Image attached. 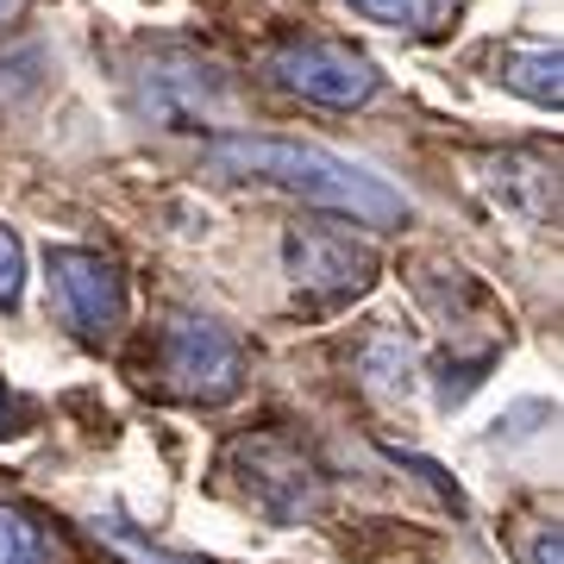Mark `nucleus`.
Returning <instances> with one entry per match:
<instances>
[{"instance_id": "12", "label": "nucleus", "mask_w": 564, "mask_h": 564, "mask_svg": "<svg viewBox=\"0 0 564 564\" xmlns=\"http://www.w3.org/2000/svg\"><path fill=\"white\" fill-rule=\"evenodd\" d=\"M25 289V245L13 226H0V307H13Z\"/></svg>"}, {"instance_id": "4", "label": "nucleus", "mask_w": 564, "mask_h": 564, "mask_svg": "<svg viewBox=\"0 0 564 564\" xmlns=\"http://www.w3.org/2000/svg\"><path fill=\"white\" fill-rule=\"evenodd\" d=\"M232 107V82L220 63L195 57V51H158L139 69V113L170 126V132H195V126H220Z\"/></svg>"}, {"instance_id": "3", "label": "nucleus", "mask_w": 564, "mask_h": 564, "mask_svg": "<svg viewBox=\"0 0 564 564\" xmlns=\"http://www.w3.org/2000/svg\"><path fill=\"white\" fill-rule=\"evenodd\" d=\"M158 370H163V383H170V395L220 408V402H232L239 383H245V351H239V339H232L226 326L182 314V321L163 326Z\"/></svg>"}, {"instance_id": "9", "label": "nucleus", "mask_w": 564, "mask_h": 564, "mask_svg": "<svg viewBox=\"0 0 564 564\" xmlns=\"http://www.w3.org/2000/svg\"><path fill=\"white\" fill-rule=\"evenodd\" d=\"M558 69H564L558 44H514L508 63H502V82L514 88V95H527L533 107H552V113H558V101H564Z\"/></svg>"}, {"instance_id": "13", "label": "nucleus", "mask_w": 564, "mask_h": 564, "mask_svg": "<svg viewBox=\"0 0 564 564\" xmlns=\"http://www.w3.org/2000/svg\"><path fill=\"white\" fill-rule=\"evenodd\" d=\"M107 540L120 545V552H126V558H132V564H188V558H170V552H158V545L132 540V533H126V527H107Z\"/></svg>"}, {"instance_id": "6", "label": "nucleus", "mask_w": 564, "mask_h": 564, "mask_svg": "<svg viewBox=\"0 0 564 564\" xmlns=\"http://www.w3.org/2000/svg\"><path fill=\"white\" fill-rule=\"evenodd\" d=\"M270 76H276V88L321 107H364L383 88V69L339 39H289L270 57Z\"/></svg>"}, {"instance_id": "5", "label": "nucleus", "mask_w": 564, "mask_h": 564, "mask_svg": "<svg viewBox=\"0 0 564 564\" xmlns=\"http://www.w3.org/2000/svg\"><path fill=\"white\" fill-rule=\"evenodd\" d=\"M282 263H289L295 295H307L314 307H339L377 282V251L339 226H289Z\"/></svg>"}, {"instance_id": "1", "label": "nucleus", "mask_w": 564, "mask_h": 564, "mask_svg": "<svg viewBox=\"0 0 564 564\" xmlns=\"http://www.w3.org/2000/svg\"><path fill=\"white\" fill-rule=\"evenodd\" d=\"M202 158L220 176H251V182H270V188H289V195H302L314 207L351 214L358 226H402L408 220V202L383 176L345 163L326 144L276 139V132H220V139H207Z\"/></svg>"}, {"instance_id": "8", "label": "nucleus", "mask_w": 564, "mask_h": 564, "mask_svg": "<svg viewBox=\"0 0 564 564\" xmlns=\"http://www.w3.org/2000/svg\"><path fill=\"white\" fill-rule=\"evenodd\" d=\"M0 564H69V545L32 508L0 502Z\"/></svg>"}, {"instance_id": "2", "label": "nucleus", "mask_w": 564, "mask_h": 564, "mask_svg": "<svg viewBox=\"0 0 564 564\" xmlns=\"http://www.w3.org/2000/svg\"><path fill=\"white\" fill-rule=\"evenodd\" d=\"M226 470L239 477L245 502L276 527H295L321 502V470L307 464L302 445H289L282 433H251V440H239L226 452Z\"/></svg>"}, {"instance_id": "15", "label": "nucleus", "mask_w": 564, "mask_h": 564, "mask_svg": "<svg viewBox=\"0 0 564 564\" xmlns=\"http://www.w3.org/2000/svg\"><path fill=\"white\" fill-rule=\"evenodd\" d=\"M13 414H20V408H13V395H7V383H0V433H13Z\"/></svg>"}, {"instance_id": "11", "label": "nucleus", "mask_w": 564, "mask_h": 564, "mask_svg": "<svg viewBox=\"0 0 564 564\" xmlns=\"http://www.w3.org/2000/svg\"><path fill=\"white\" fill-rule=\"evenodd\" d=\"M364 377L383 389V395H408V383H414V351H408L402 339L364 345Z\"/></svg>"}, {"instance_id": "10", "label": "nucleus", "mask_w": 564, "mask_h": 564, "mask_svg": "<svg viewBox=\"0 0 564 564\" xmlns=\"http://www.w3.org/2000/svg\"><path fill=\"white\" fill-rule=\"evenodd\" d=\"M351 13L389 25V32H408V39H433L445 20H452V0H345Z\"/></svg>"}, {"instance_id": "14", "label": "nucleus", "mask_w": 564, "mask_h": 564, "mask_svg": "<svg viewBox=\"0 0 564 564\" xmlns=\"http://www.w3.org/2000/svg\"><path fill=\"white\" fill-rule=\"evenodd\" d=\"M527 564H564V552H558V527H540V533H533V545H527Z\"/></svg>"}, {"instance_id": "16", "label": "nucleus", "mask_w": 564, "mask_h": 564, "mask_svg": "<svg viewBox=\"0 0 564 564\" xmlns=\"http://www.w3.org/2000/svg\"><path fill=\"white\" fill-rule=\"evenodd\" d=\"M13 7H20V0H0V20H13Z\"/></svg>"}, {"instance_id": "7", "label": "nucleus", "mask_w": 564, "mask_h": 564, "mask_svg": "<svg viewBox=\"0 0 564 564\" xmlns=\"http://www.w3.org/2000/svg\"><path fill=\"white\" fill-rule=\"evenodd\" d=\"M51 289H57V307L69 333L88 345H113L126 326V276L120 263L101 258V251H76L63 245L51 251Z\"/></svg>"}]
</instances>
